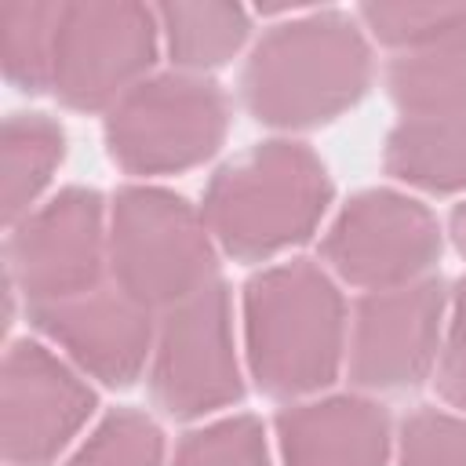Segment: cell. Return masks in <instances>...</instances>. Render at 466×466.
<instances>
[{
    "instance_id": "cell-17",
    "label": "cell",
    "mask_w": 466,
    "mask_h": 466,
    "mask_svg": "<svg viewBox=\"0 0 466 466\" xmlns=\"http://www.w3.org/2000/svg\"><path fill=\"white\" fill-rule=\"evenodd\" d=\"M160 47L182 73L208 76L226 66L251 36V15L240 4H160Z\"/></svg>"
},
{
    "instance_id": "cell-9",
    "label": "cell",
    "mask_w": 466,
    "mask_h": 466,
    "mask_svg": "<svg viewBox=\"0 0 466 466\" xmlns=\"http://www.w3.org/2000/svg\"><path fill=\"white\" fill-rule=\"evenodd\" d=\"M444 251L437 215L400 189L353 193L320 237L324 269L360 291H390L433 277Z\"/></svg>"
},
{
    "instance_id": "cell-13",
    "label": "cell",
    "mask_w": 466,
    "mask_h": 466,
    "mask_svg": "<svg viewBox=\"0 0 466 466\" xmlns=\"http://www.w3.org/2000/svg\"><path fill=\"white\" fill-rule=\"evenodd\" d=\"M273 430L284 466H393L390 411L368 393L291 400Z\"/></svg>"
},
{
    "instance_id": "cell-11",
    "label": "cell",
    "mask_w": 466,
    "mask_h": 466,
    "mask_svg": "<svg viewBox=\"0 0 466 466\" xmlns=\"http://www.w3.org/2000/svg\"><path fill=\"white\" fill-rule=\"evenodd\" d=\"M448 299L441 277L364 291L350 309L346 375L360 393H404L433 379Z\"/></svg>"
},
{
    "instance_id": "cell-20",
    "label": "cell",
    "mask_w": 466,
    "mask_h": 466,
    "mask_svg": "<svg viewBox=\"0 0 466 466\" xmlns=\"http://www.w3.org/2000/svg\"><path fill=\"white\" fill-rule=\"evenodd\" d=\"M171 466H273V451L262 419L222 415L189 430L175 444Z\"/></svg>"
},
{
    "instance_id": "cell-5",
    "label": "cell",
    "mask_w": 466,
    "mask_h": 466,
    "mask_svg": "<svg viewBox=\"0 0 466 466\" xmlns=\"http://www.w3.org/2000/svg\"><path fill=\"white\" fill-rule=\"evenodd\" d=\"M229 98L200 73H153L131 87L106 116L109 160L135 178H164L211 160L229 135Z\"/></svg>"
},
{
    "instance_id": "cell-7",
    "label": "cell",
    "mask_w": 466,
    "mask_h": 466,
    "mask_svg": "<svg viewBox=\"0 0 466 466\" xmlns=\"http://www.w3.org/2000/svg\"><path fill=\"white\" fill-rule=\"evenodd\" d=\"M146 379L153 404L182 422L215 415L244 397L233 299L222 280H211L197 295L157 313V342Z\"/></svg>"
},
{
    "instance_id": "cell-14",
    "label": "cell",
    "mask_w": 466,
    "mask_h": 466,
    "mask_svg": "<svg viewBox=\"0 0 466 466\" xmlns=\"http://www.w3.org/2000/svg\"><path fill=\"white\" fill-rule=\"evenodd\" d=\"M382 167L419 193L466 189V109L437 116H404L382 146Z\"/></svg>"
},
{
    "instance_id": "cell-2",
    "label": "cell",
    "mask_w": 466,
    "mask_h": 466,
    "mask_svg": "<svg viewBox=\"0 0 466 466\" xmlns=\"http://www.w3.org/2000/svg\"><path fill=\"white\" fill-rule=\"evenodd\" d=\"M244 364L273 400H306L346 371L350 306L339 280L313 258L258 269L240 299Z\"/></svg>"
},
{
    "instance_id": "cell-23",
    "label": "cell",
    "mask_w": 466,
    "mask_h": 466,
    "mask_svg": "<svg viewBox=\"0 0 466 466\" xmlns=\"http://www.w3.org/2000/svg\"><path fill=\"white\" fill-rule=\"evenodd\" d=\"M433 386L444 404L466 415V277L448 299V320L441 339V357L433 368Z\"/></svg>"
},
{
    "instance_id": "cell-1",
    "label": "cell",
    "mask_w": 466,
    "mask_h": 466,
    "mask_svg": "<svg viewBox=\"0 0 466 466\" xmlns=\"http://www.w3.org/2000/svg\"><path fill=\"white\" fill-rule=\"evenodd\" d=\"M240 69V102L277 131H309L353 109L371 80L375 55L357 15L335 7H277Z\"/></svg>"
},
{
    "instance_id": "cell-3",
    "label": "cell",
    "mask_w": 466,
    "mask_h": 466,
    "mask_svg": "<svg viewBox=\"0 0 466 466\" xmlns=\"http://www.w3.org/2000/svg\"><path fill=\"white\" fill-rule=\"evenodd\" d=\"M331 197V175L306 142L266 138L211 175L200 211L218 251L269 262L320 229Z\"/></svg>"
},
{
    "instance_id": "cell-16",
    "label": "cell",
    "mask_w": 466,
    "mask_h": 466,
    "mask_svg": "<svg viewBox=\"0 0 466 466\" xmlns=\"http://www.w3.org/2000/svg\"><path fill=\"white\" fill-rule=\"evenodd\" d=\"M66 157V131L47 113H7L0 131V211L7 229L22 222L51 186Z\"/></svg>"
},
{
    "instance_id": "cell-24",
    "label": "cell",
    "mask_w": 466,
    "mask_h": 466,
    "mask_svg": "<svg viewBox=\"0 0 466 466\" xmlns=\"http://www.w3.org/2000/svg\"><path fill=\"white\" fill-rule=\"evenodd\" d=\"M448 237H451L455 251L466 258V200L451 208V218H448Z\"/></svg>"
},
{
    "instance_id": "cell-6",
    "label": "cell",
    "mask_w": 466,
    "mask_h": 466,
    "mask_svg": "<svg viewBox=\"0 0 466 466\" xmlns=\"http://www.w3.org/2000/svg\"><path fill=\"white\" fill-rule=\"evenodd\" d=\"M160 55L157 7L135 0H80L58 7L51 95L76 113H109L153 76Z\"/></svg>"
},
{
    "instance_id": "cell-4",
    "label": "cell",
    "mask_w": 466,
    "mask_h": 466,
    "mask_svg": "<svg viewBox=\"0 0 466 466\" xmlns=\"http://www.w3.org/2000/svg\"><path fill=\"white\" fill-rule=\"evenodd\" d=\"M218 280V244L182 193L135 182L109 200V284L164 313Z\"/></svg>"
},
{
    "instance_id": "cell-21",
    "label": "cell",
    "mask_w": 466,
    "mask_h": 466,
    "mask_svg": "<svg viewBox=\"0 0 466 466\" xmlns=\"http://www.w3.org/2000/svg\"><path fill=\"white\" fill-rule=\"evenodd\" d=\"M466 15V4H360L357 22L368 40H379L390 51H415L441 33H448Z\"/></svg>"
},
{
    "instance_id": "cell-19",
    "label": "cell",
    "mask_w": 466,
    "mask_h": 466,
    "mask_svg": "<svg viewBox=\"0 0 466 466\" xmlns=\"http://www.w3.org/2000/svg\"><path fill=\"white\" fill-rule=\"evenodd\" d=\"M62 466H164V430L138 408H113Z\"/></svg>"
},
{
    "instance_id": "cell-15",
    "label": "cell",
    "mask_w": 466,
    "mask_h": 466,
    "mask_svg": "<svg viewBox=\"0 0 466 466\" xmlns=\"http://www.w3.org/2000/svg\"><path fill=\"white\" fill-rule=\"evenodd\" d=\"M386 95L404 116L466 109V15L437 40L393 55L386 66Z\"/></svg>"
},
{
    "instance_id": "cell-8",
    "label": "cell",
    "mask_w": 466,
    "mask_h": 466,
    "mask_svg": "<svg viewBox=\"0 0 466 466\" xmlns=\"http://www.w3.org/2000/svg\"><path fill=\"white\" fill-rule=\"evenodd\" d=\"M7 291L25 309L87 295L109 277V204L98 189L66 186L36 204L4 240Z\"/></svg>"
},
{
    "instance_id": "cell-22",
    "label": "cell",
    "mask_w": 466,
    "mask_h": 466,
    "mask_svg": "<svg viewBox=\"0 0 466 466\" xmlns=\"http://www.w3.org/2000/svg\"><path fill=\"white\" fill-rule=\"evenodd\" d=\"M393 466H466V415L415 408L393 437Z\"/></svg>"
},
{
    "instance_id": "cell-10",
    "label": "cell",
    "mask_w": 466,
    "mask_h": 466,
    "mask_svg": "<svg viewBox=\"0 0 466 466\" xmlns=\"http://www.w3.org/2000/svg\"><path fill=\"white\" fill-rule=\"evenodd\" d=\"M95 390L44 339H15L0 371V451L7 466H51L95 415Z\"/></svg>"
},
{
    "instance_id": "cell-18",
    "label": "cell",
    "mask_w": 466,
    "mask_h": 466,
    "mask_svg": "<svg viewBox=\"0 0 466 466\" xmlns=\"http://www.w3.org/2000/svg\"><path fill=\"white\" fill-rule=\"evenodd\" d=\"M62 4L4 0L0 4V66L7 84L25 95L51 91V51Z\"/></svg>"
},
{
    "instance_id": "cell-12",
    "label": "cell",
    "mask_w": 466,
    "mask_h": 466,
    "mask_svg": "<svg viewBox=\"0 0 466 466\" xmlns=\"http://www.w3.org/2000/svg\"><path fill=\"white\" fill-rule=\"evenodd\" d=\"M25 317L73 368L109 390H127L149 371L157 313L109 280L87 295L25 309Z\"/></svg>"
}]
</instances>
